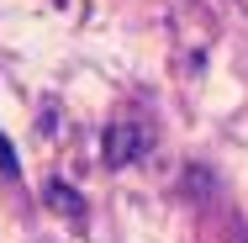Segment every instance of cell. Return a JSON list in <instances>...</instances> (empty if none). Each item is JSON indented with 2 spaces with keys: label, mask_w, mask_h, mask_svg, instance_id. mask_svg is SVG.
Wrapping results in <instances>:
<instances>
[{
  "label": "cell",
  "mask_w": 248,
  "mask_h": 243,
  "mask_svg": "<svg viewBox=\"0 0 248 243\" xmlns=\"http://www.w3.org/2000/svg\"><path fill=\"white\" fill-rule=\"evenodd\" d=\"M148 148H153V127H143V122H116V127L106 132L100 153H106V164H111V169H122V164L143 159Z\"/></svg>",
  "instance_id": "6da1fadb"
},
{
  "label": "cell",
  "mask_w": 248,
  "mask_h": 243,
  "mask_svg": "<svg viewBox=\"0 0 248 243\" xmlns=\"http://www.w3.org/2000/svg\"><path fill=\"white\" fill-rule=\"evenodd\" d=\"M48 201L63 211V217H74V211H79V191H69L63 180H53V185H48Z\"/></svg>",
  "instance_id": "7a4b0ae2"
},
{
  "label": "cell",
  "mask_w": 248,
  "mask_h": 243,
  "mask_svg": "<svg viewBox=\"0 0 248 243\" xmlns=\"http://www.w3.org/2000/svg\"><path fill=\"white\" fill-rule=\"evenodd\" d=\"M0 175H21V159H16V148H11L5 132H0Z\"/></svg>",
  "instance_id": "3957f363"
}]
</instances>
